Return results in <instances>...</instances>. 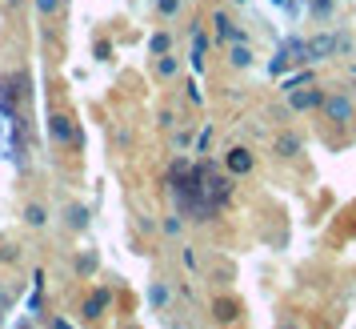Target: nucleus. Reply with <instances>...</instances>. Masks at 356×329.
<instances>
[{"label":"nucleus","instance_id":"4","mask_svg":"<svg viewBox=\"0 0 356 329\" xmlns=\"http://www.w3.org/2000/svg\"><path fill=\"white\" fill-rule=\"evenodd\" d=\"M228 65L232 68H248L252 65V49H248L244 40H232V49H228Z\"/></svg>","mask_w":356,"mask_h":329},{"label":"nucleus","instance_id":"8","mask_svg":"<svg viewBox=\"0 0 356 329\" xmlns=\"http://www.w3.org/2000/svg\"><path fill=\"white\" fill-rule=\"evenodd\" d=\"M24 221H29L33 229H44V225H49V209H44V205H24Z\"/></svg>","mask_w":356,"mask_h":329},{"label":"nucleus","instance_id":"9","mask_svg":"<svg viewBox=\"0 0 356 329\" xmlns=\"http://www.w3.org/2000/svg\"><path fill=\"white\" fill-rule=\"evenodd\" d=\"M148 305H152V309H164V305H168V285H164V281H152V285H148Z\"/></svg>","mask_w":356,"mask_h":329},{"label":"nucleus","instance_id":"3","mask_svg":"<svg viewBox=\"0 0 356 329\" xmlns=\"http://www.w3.org/2000/svg\"><path fill=\"white\" fill-rule=\"evenodd\" d=\"M49 129H52V141H56V145H68V141H72V121H68L65 113H56L49 121Z\"/></svg>","mask_w":356,"mask_h":329},{"label":"nucleus","instance_id":"5","mask_svg":"<svg viewBox=\"0 0 356 329\" xmlns=\"http://www.w3.org/2000/svg\"><path fill=\"white\" fill-rule=\"evenodd\" d=\"M225 164L232 169V173H248V169H252V153H248V148H232V153L225 157Z\"/></svg>","mask_w":356,"mask_h":329},{"label":"nucleus","instance_id":"14","mask_svg":"<svg viewBox=\"0 0 356 329\" xmlns=\"http://www.w3.org/2000/svg\"><path fill=\"white\" fill-rule=\"evenodd\" d=\"M168 49H172V36H168V33H156V36H152V56H164Z\"/></svg>","mask_w":356,"mask_h":329},{"label":"nucleus","instance_id":"6","mask_svg":"<svg viewBox=\"0 0 356 329\" xmlns=\"http://www.w3.org/2000/svg\"><path fill=\"white\" fill-rule=\"evenodd\" d=\"M212 317L225 326V321H236V301H228V297H216V305H212Z\"/></svg>","mask_w":356,"mask_h":329},{"label":"nucleus","instance_id":"13","mask_svg":"<svg viewBox=\"0 0 356 329\" xmlns=\"http://www.w3.org/2000/svg\"><path fill=\"white\" fill-rule=\"evenodd\" d=\"M65 221L72 229H84V225H88V213H84L81 205H65Z\"/></svg>","mask_w":356,"mask_h":329},{"label":"nucleus","instance_id":"11","mask_svg":"<svg viewBox=\"0 0 356 329\" xmlns=\"http://www.w3.org/2000/svg\"><path fill=\"white\" fill-rule=\"evenodd\" d=\"M276 153H280V157H292V153H300V137H292V132H280V137H276Z\"/></svg>","mask_w":356,"mask_h":329},{"label":"nucleus","instance_id":"18","mask_svg":"<svg viewBox=\"0 0 356 329\" xmlns=\"http://www.w3.org/2000/svg\"><path fill=\"white\" fill-rule=\"evenodd\" d=\"M276 329H305V326H300V321H292V317H284V321H280Z\"/></svg>","mask_w":356,"mask_h":329},{"label":"nucleus","instance_id":"10","mask_svg":"<svg viewBox=\"0 0 356 329\" xmlns=\"http://www.w3.org/2000/svg\"><path fill=\"white\" fill-rule=\"evenodd\" d=\"M108 289H97V293L88 297V305H84V317H100V309H104V305H108Z\"/></svg>","mask_w":356,"mask_h":329},{"label":"nucleus","instance_id":"17","mask_svg":"<svg viewBox=\"0 0 356 329\" xmlns=\"http://www.w3.org/2000/svg\"><path fill=\"white\" fill-rule=\"evenodd\" d=\"M164 233H168V237H177V233H180V221H177V217H164Z\"/></svg>","mask_w":356,"mask_h":329},{"label":"nucleus","instance_id":"12","mask_svg":"<svg viewBox=\"0 0 356 329\" xmlns=\"http://www.w3.org/2000/svg\"><path fill=\"white\" fill-rule=\"evenodd\" d=\"M156 72H161L164 81H168V77H177V72H180V61H177V56H168V52H164V56H156Z\"/></svg>","mask_w":356,"mask_h":329},{"label":"nucleus","instance_id":"19","mask_svg":"<svg viewBox=\"0 0 356 329\" xmlns=\"http://www.w3.org/2000/svg\"><path fill=\"white\" fill-rule=\"evenodd\" d=\"M353 100H356V89H353Z\"/></svg>","mask_w":356,"mask_h":329},{"label":"nucleus","instance_id":"15","mask_svg":"<svg viewBox=\"0 0 356 329\" xmlns=\"http://www.w3.org/2000/svg\"><path fill=\"white\" fill-rule=\"evenodd\" d=\"M156 8H161V13H164L168 20H172V17L180 13V0H156Z\"/></svg>","mask_w":356,"mask_h":329},{"label":"nucleus","instance_id":"7","mask_svg":"<svg viewBox=\"0 0 356 329\" xmlns=\"http://www.w3.org/2000/svg\"><path fill=\"white\" fill-rule=\"evenodd\" d=\"M212 24H216V36H220V40H241V29H232V20H228L225 13H216Z\"/></svg>","mask_w":356,"mask_h":329},{"label":"nucleus","instance_id":"16","mask_svg":"<svg viewBox=\"0 0 356 329\" xmlns=\"http://www.w3.org/2000/svg\"><path fill=\"white\" fill-rule=\"evenodd\" d=\"M33 4H36V13H44V17H52L60 8V0H33Z\"/></svg>","mask_w":356,"mask_h":329},{"label":"nucleus","instance_id":"2","mask_svg":"<svg viewBox=\"0 0 356 329\" xmlns=\"http://www.w3.org/2000/svg\"><path fill=\"white\" fill-rule=\"evenodd\" d=\"M321 100H324V89H292L289 93V105L292 109H321Z\"/></svg>","mask_w":356,"mask_h":329},{"label":"nucleus","instance_id":"1","mask_svg":"<svg viewBox=\"0 0 356 329\" xmlns=\"http://www.w3.org/2000/svg\"><path fill=\"white\" fill-rule=\"evenodd\" d=\"M321 113H324V121H332V125H348V121H356V100L344 97V93H332V97L321 100Z\"/></svg>","mask_w":356,"mask_h":329}]
</instances>
